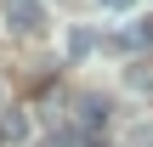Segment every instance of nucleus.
<instances>
[{"label":"nucleus","mask_w":153,"mask_h":147,"mask_svg":"<svg viewBox=\"0 0 153 147\" xmlns=\"http://www.w3.org/2000/svg\"><path fill=\"white\" fill-rule=\"evenodd\" d=\"M6 17H11L17 34H40V28H45V6H40V0H11Z\"/></svg>","instance_id":"obj_1"},{"label":"nucleus","mask_w":153,"mask_h":147,"mask_svg":"<svg viewBox=\"0 0 153 147\" xmlns=\"http://www.w3.org/2000/svg\"><path fill=\"white\" fill-rule=\"evenodd\" d=\"M97 6H108V11H131L136 0H97Z\"/></svg>","instance_id":"obj_2"},{"label":"nucleus","mask_w":153,"mask_h":147,"mask_svg":"<svg viewBox=\"0 0 153 147\" xmlns=\"http://www.w3.org/2000/svg\"><path fill=\"white\" fill-rule=\"evenodd\" d=\"M40 147H68V142H62V136H45V142H40Z\"/></svg>","instance_id":"obj_3"}]
</instances>
